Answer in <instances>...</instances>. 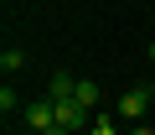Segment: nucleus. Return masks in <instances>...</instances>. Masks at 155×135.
I'll use <instances>...</instances> for the list:
<instances>
[{
    "label": "nucleus",
    "mask_w": 155,
    "mask_h": 135,
    "mask_svg": "<svg viewBox=\"0 0 155 135\" xmlns=\"http://www.w3.org/2000/svg\"><path fill=\"white\" fill-rule=\"evenodd\" d=\"M0 109H5V114H16V109H26V104L16 99V88H11V83H5V88H0Z\"/></svg>",
    "instance_id": "obj_8"
},
{
    "label": "nucleus",
    "mask_w": 155,
    "mask_h": 135,
    "mask_svg": "<svg viewBox=\"0 0 155 135\" xmlns=\"http://www.w3.org/2000/svg\"><path fill=\"white\" fill-rule=\"evenodd\" d=\"M72 94H78V78L57 68V73H52V104H57V99H72Z\"/></svg>",
    "instance_id": "obj_4"
},
{
    "label": "nucleus",
    "mask_w": 155,
    "mask_h": 135,
    "mask_svg": "<svg viewBox=\"0 0 155 135\" xmlns=\"http://www.w3.org/2000/svg\"><path fill=\"white\" fill-rule=\"evenodd\" d=\"M150 88H155V83H150Z\"/></svg>",
    "instance_id": "obj_10"
},
{
    "label": "nucleus",
    "mask_w": 155,
    "mask_h": 135,
    "mask_svg": "<svg viewBox=\"0 0 155 135\" xmlns=\"http://www.w3.org/2000/svg\"><path fill=\"white\" fill-rule=\"evenodd\" d=\"M150 62H155V42H150Z\"/></svg>",
    "instance_id": "obj_9"
},
{
    "label": "nucleus",
    "mask_w": 155,
    "mask_h": 135,
    "mask_svg": "<svg viewBox=\"0 0 155 135\" xmlns=\"http://www.w3.org/2000/svg\"><path fill=\"white\" fill-rule=\"evenodd\" d=\"M21 114H26L31 135H52V130H57V104H52V99H41V104H26Z\"/></svg>",
    "instance_id": "obj_2"
},
{
    "label": "nucleus",
    "mask_w": 155,
    "mask_h": 135,
    "mask_svg": "<svg viewBox=\"0 0 155 135\" xmlns=\"http://www.w3.org/2000/svg\"><path fill=\"white\" fill-rule=\"evenodd\" d=\"M88 135H119V125H114L109 114H93V125H88Z\"/></svg>",
    "instance_id": "obj_7"
},
{
    "label": "nucleus",
    "mask_w": 155,
    "mask_h": 135,
    "mask_svg": "<svg viewBox=\"0 0 155 135\" xmlns=\"http://www.w3.org/2000/svg\"><path fill=\"white\" fill-rule=\"evenodd\" d=\"M0 68H5V78H11L16 68H26V52L21 47H5V52H0Z\"/></svg>",
    "instance_id": "obj_6"
},
{
    "label": "nucleus",
    "mask_w": 155,
    "mask_h": 135,
    "mask_svg": "<svg viewBox=\"0 0 155 135\" xmlns=\"http://www.w3.org/2000/svg\"><path fill=\"white\" fill-rule=\"evenodd\" d=\"M88 114H93V109H83L78 99H57V125H62L67 135H72V130H88V125H93Z\"/></svg>",
    "instance_id": "obj_3"
},
{
    "label": "nucleus",
    "mask_w": 155,
    "mask_h": 135,
    "mask_svg": "<svg viewBox=\"0 0 155 135\" xmlns=\"http://www.w3.org/2000/svg\"><path fill=\"white\" fill-rule=\"evenodd\" d=\"M150 99H155V88H129V94H119V104H114V109H119L129 125H140V119H145V109H150Z\"/></svg>",
    "instance_id": "obj_1"
},
{
    "label": "nucleus",
    "mask_w": 155,
    "mask_h": 135,
    "mask_svg": "<svg viewBox=\"0 0 155 135\" xmlns=\"http://www.w3.org/2000/svg\"><path fill=\"white\" fill-rule=\"evenodd\" d=\"M83 109H98V83H88V78H78V94H72Z\"/></svg>",
    "instance_id": "obj_5"
}]
</instances>
